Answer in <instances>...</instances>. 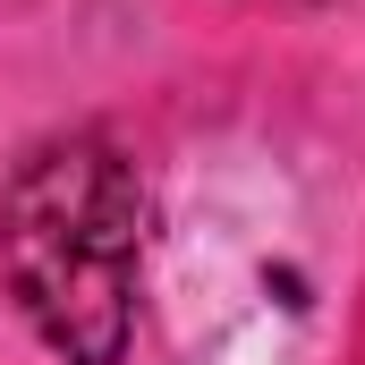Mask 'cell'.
I'll return each instance as SVG.
<instances>
[{
    "label": "cell",
    "instance_id": "cell-1",
    "mask_svg": "<svg viewBox=\"0 0 365 365\" xmlns=\"http://www.w3.org/2000/svg\"><path fill=\"white\" fill-rule=\"evenodd\" d=\"M145 179L110 136H43L0 179V280L43 349L68 365H119L136 340Z\"/></svg>",
    "mask_w": 365,
    "mask_h": 365
}]
</instances>
